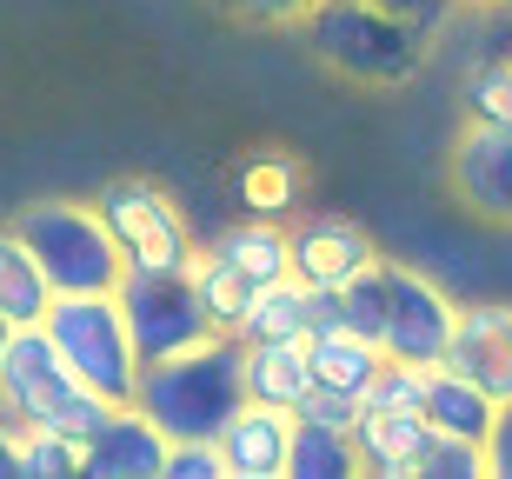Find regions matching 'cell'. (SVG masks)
Instances as JSON below:
<instances>
[{
	"label": "cell",
	"instance_id": "8992f818",
	"mask_svg": "<svg viewBox=\"0 0 512 479\" xmlns=\"http://www.w3.org/2000/svg\"><path fill=\"white\" fill-rule=\"evenodd\" d=\"M114 307H120V326H127L140 366L173 360V353H187V346L220 333V326L207 320V307H200L187 267H120Z\"/></svg>",
	"mask_w": 512,
	"mask_h": 479
},
{
	"label": "cell",
	"instance_id": "d6a6232c",
	"mask_svg": "<svg viewBox=\"0 0 512 479\" xmlns=\"http://www.w3.org/2000/svg\"><path fill=\"white\" fill-rule=\"evenodd\" d=\"M7 333H14V320H7V313H0V353H7Z\"/></svg>",
	"mask_w": 512,
	"mask_h": 479
},
{
	"label": "cell",
	"instance_id": "d4e9b609",
	"mask_svg": "<svg viewBox=\"0 0 512 479\" xmlns=\"http://www.w3.org/2000/svg\"><path fill=\"white\" fill-rule=\"evenodd\" d=\"M466 114L479 127H506L512 134V60H486L466 74Z\"/></svg>",
	"mask_w": 512,
	"mask_h": 479
},
{
	"label": "cell",
	"instance_id": "9a60e30c",
	"mask_svg": "<svg viewBox=\"0 0 512 479\" xmlns=\"http://www.w3.org/2000/svg\"><path fill=\"white\" fill-rule=\"evenodd\" d=\"M240 386H247V400L293 413V406L306 400V386H313L306 333H286V340H247V346H240Z\"/></svg>",
	"mask_w": 512,
	"mask_h": 479
},
{
	"label": "cell",
	"instance_id": "7c38bea8",
	"mask_svg": "<svg viewBox=\"0 0 512 479\" xmlns=\"http://www.w3.org/2000/svg\"><path fill=\"white\" fill-rule=\"evenodd\" d=\"M453 193L486 220H512V134L506 127H466L453 147Z\"/></svg>",
	"mask_w": 512,
	"mask_h": 479
},
{
	"label": "cell",
	"instance_id": "277c9868",
	"mask_svg": "<svg viewBox=\"0 0 512 479\" xmlns=\"http://www.w3.org/2000/svg\"><path fill=\"white\" fill-rule=\"evenodd\" d=\"M34 326L54 340L60 360L87 380V393H100L107 406L133 400L140 360H133V340H127V326H120L114 293H54Z\"/></svg>",
	"mask_w": 512,
	"mask_h": 479
},
{
	"label": "cell",
	"instance_id": "1f68e13d",
	"mask_svg": "<svg viewBox=\"0 0 512 479\" xmlns=\"http://www.w3.org/2000/svg\"><path fill=\"white\" fill-rule=\"evenodd\" d=\"M14 406H7V393H0V479H7V473H14Z\"/></svg>",
	"mask_w": 512,
	"mask_h": 479
},
{
	"label": "cell",
	"instance_id": "e0dca14e",
	"mask_svg": "<svg viewBox=\"0 0 512 479\" xmlns=\"http://www.w3.org/2000/svg\"><path fill=\"white\" fill-rule=\"evenodd\" d=\"M493 413H499V406L486 400L473 380H459L453 366H426V380H419V420H426V426L486 446V426H493Z\"/></svg>",
	"mask_w": 512,
	"mask_h": 479
},
{
	"label": "cell",
	"instance_id": "7a4b0ae2",
	"mask_svg": "<svg viewBox=\"0 0 512 479\" xmlns=\"http://www.w3.org/2000/svg\"><path fill=\"white\" fill-rule=\"evenodd\" d=\"M300 27L313 34V54L360 87H406L426 60V34L373 0H313Z\"/></svg>",
	"mask_w": 512,
	"mask_h": 479
},
{
	"label": "cell",
	"instance_id": "5bb4252c",
	"mask_svg": "<svg viewBox=\"0 0 512 479\" xmlns=\"http://www.w3.org/2000/svg\"><path fill=\"white\" fill-rule=\"evenodd\" d=\"M346 440H353V460L360 473H380V479H413V453L426 440V420L419 413H399V406H353V426H346Z\"/></svg>",
	"mask_w": 512,
	"mask_h": 479
},
{
	"label": "cell",
	"instance_id": "4dcf8cb0",
	"mask_svg": "<svg viewBox=\"0 0 512 479\" xmlns=\"http://www.w3.org/2000/svg\"><path fill=\"white\" fill-rule=\"evenodd\" d=\"M373 7H386V14H399L406 27H419V34H433L439 20L453 14V0H373Z\"/></svg>",
	"mask_w": 512,
	"mask_h": 479
},
{
	"label": "cell",
	"instance_id": "ac0fdd59",
	"mask_svg": "<svg viewBox=\"0 0 512 479\" xmlns=\"http://www.w3.org/2000/svg\"><path fill=\"white\" fill-rule=\"evenodd\" d=\"M346 473H360L346 426H320V420H306V413H293L280 479H346Z\"/></svg>",
	"mask_w": 512,
	"mask_h": 479
},
{
	"label": "cell",
	"instance_id": "ffe728a7",
	"mask_svg": "<svg viewBox=\"0 0 512 479\" xmlns=\"http://www.w3.org/2000/svg\"><path fill=\"white\" fill-rule=\"evenodd\" d=\"M47 300H54L47 273L34 267V253L20 247L14 227H0V313H7L14 326H34L40 313H47Z\"/></svg>",
	"mask_w": 512,
	"mask_h": 479
},
{
	"label": "cell",
	"instance_id": "ba28073f",
	"mask_svg": "<svg viewBox=\"0 0 512 479\" xmlns=\"http://www.w3.org/2000/svg\"><path fill=\"white\" fill-rule=\"evenodd\" d=\"M446 333H453V300L419 280L413 267H393L386 260V320H380V353L406 366H439L446 353Z\"/></svg>",
	"mask_w": 512,
	"mask_h": 479
},
{
	"label": "cell",
	"instance_id": "2e32d148",
	"mask_svg": "<svg viewBox=\"0 0 512 479\" xmlns=\"http://www.w3.org/2000/svg\"><path fill=\"white\" fill-rule=\"evenodd\" d=\"M313 326V287H306L300 273H280V280H260L247 293V307L240 320L227 326V340H286V333H306Z\"/></svg>",
	"mask_w": 512,
	"mask_h": 479
},
{
	"label": "cell",
	"instance_id": "cb8c5ba5",
	"mask_svg": "<svg viewBox=\"0 0 512 479\" xmlns=\"http://www.w3.org/2000/svg\"><path fill=\"white\" fill-rule=\"evenodd\" d=\"M479 473H486V446L426 426V440L413 453V479H479Z\"/></svg>",
	"mask_w": 512,
	"mask_h": 479
},
{
	"label": "cell",
	"instance_id": "9c48e42d",
	"mask_svg": "<svg viewBox=\"0 0 512 479\" xmlns=\"http://www.w3.org/2000/svg\"><path fill=\"white\" fill-rule=\"evenodd\" d=\"M439 366L473 380L493 406L512 400V307H453V333Z\"/></svg>",
	"mask_w": 512,
	"mask_h": 479
},
{
	"label": "cell",
	"instance_id": "4fadbf2b",
	"mask_svg": "<svg viewBox=\"0 0 512 479\" xmlns=\"http://www.w3.org/2000/svg\"><path fill=\"white\" fill-rule=\"evenodd\" d=\"M286 426H293V413L260 406V400H240V413L213 433V446H220V473L227 479H280Z\"/></svg>",
	"mask_w": 512,
	"mask_h": 479
},
{
	"label": "cell",
	"instance_id": "52a82bcc",
	"mask_svg": "<svg viewBox=\"0 0 512 479\" xmlns=\"http://www.w3.org/2000/svg\"><path fill=\"white\" fill-rule=\"evenodd\" d=\"M94 213H100V227L114 233L127 267H187L200 253L187 233V213L173 207V193L153 187V180H107L94 193Z\"/></svg>",
	"mask_w": 512,
	"mask_h": 479
},
{
	"label": "cell",
	"instance_id": "6da1fadb",
	"mask_svg": "<svg viewBox=\"0 0 512 479\" xmlns=\"http://www.w3.org/2000/svg\"><path fill=\"white\" fill-rule=\"evenodd\" d=\"M247 386H240V340L213 333V340L173 353V360L140 366L133 406L147 413L167 440H213L220 426L240 413Z\"/></svg>",
	"mask_w": 512,
	"mask_h": 479
},
{
	"label": "cell",
	"instance_id": "3957f363",
	"mask_svg": "<svg viewBox=\"0 0 512 479\" xmlns=\"http://www.w3.org/2000/svg\"><path fill=\"white\" fill-rule=\"evenodd\" d=\"M14 233L54 293H114L120 267H127L114 233L100 227L94 200H40L14 220Z\"/></svg>",
	"mask_w": 512,
	"mask_h": 479
},
{
	"label": "cell",
	"instance_id": "836d02e7",
	"mask_svg": "<svg viewBox=\"0 0 512 479\" xmlns=\"http://www.w3.org/2000/svg\"><path fill=\"white\" fill-rule=\"evenodd\" d=\"M499 7H506V0H499Z\"/></svg>",
	"mask_w": 512,
	"mask_h": 479
},
{
	"label": "cell",
	"instance_id": "7402d4cb",
	"mask_svg": "<svg viewBox=\"0 0 512 479\" xmlns=\"http://www.w3.org/2000/svg\"><path fill=\"white\" fill-rule=\"evenodd\" d=\"M240 200H247V213H260V220H280V213L300 200V160H286V154L253 160V167L240 173Z\"/></svg>",
	"mask_w": 512,
	"mask_h": 479
},
{
	"label": "cell",
	"instance_id": "30bf717a",
	"mask_svg": "<svg viewBox=\"0 0 512 479\" xmlns=\"http://www.w3.org/2000/svg\"><path fill=\"white\" fill-rule=\"evenodd\" d=\"M167 460V433L140 413V406H107L87 433H80V473L87 479H160Z\"/></svg>",
	"mask_w": 512,
	"mask_h": 479
},
{
	"label": "cell",
	"instance_id": "484cf974",
	"mask_svg": "<svg viewBox=\"0 0 512 479\" xmlns=\"http://www.w3.org/2000/svg\"><path fill=\"white\" fill-rule=\"evenodd\" d=\"M419 380H426V366L380 360V373L366 380V393H360V400H366V406H399V413H419Z\"/></svg>",
	"mask_w": 512,
	"mask_h": 479
},
{
	"label": "cell",
	"instance_id": "603a6c76",
	"mask_svg": "<svg viewBox=\"0 0 512 479\" xmlns=\"http://www.w3.org/2000/svg\"><path fill=\"white\" fill-rule=\"evenodd\" d=\"M187 280H193V293H200V307H207V320L220 326V333H227L233 320H240V307H247V280H240V273L233 267H220V260H213V253H193L187 260Z\"/></svg>",
	"mask_w": 512,
	"mask_h": 479
},
{
	"label": "cell",
	"instance_id": "83f0119b",
	"mask_svg": "<svg viewBox=\"0 0 512 479\" xmlns=\"http://www.w3.org/2000/svg\"><path fill=\"white\" fill-rule=\"evenodd\" d=\"M240 20H253V27H300L306 14H313V0H227Z\"/></svg>",
	"mask_w": 512,
	"mask_h": 479
},
{
	"label": "cell",
	"instance_id": "4316f807",
	"mask_svg": "<svg viewBox=\"0 0 512 479\" xmlns=\"http://www.w3.org/2000/svg\"><path fill=\"white\" fill-rule=\"evenodd\" d=\"M160 479H227L220 473V446L213 440H167Z\"/></svg>",
	"mask_w": 512,
	"mask_h": 479
},
{
	"label": "cell",
	"instance_id": "d6986e66",
	"mask_svg": "<svg viewBox=\"0 0 512 479\" xmlns=\"http://www.w3.org/2000/svg\"><path fill=\"white\" fill-rule=\"evenodd\" d=\"M207 253L220 260V267H233L247 287L293 273V267H286V233H280V220H260V213H253V220H240V227H227Z\"/></svg>",
	"mask_w": 512,
	"mask_h": 479
},
{
	"label": "cell",
	"instance_id": "44dd1931",
	"mask_svg": "<svg viewBox=\"0 0 512 479\" xmlns=\"http://www.w3.org/2000/svg\"><path fill=\"white\" fill-rule=\"evenodd\" d=\"M14 473L20 479H80V440L54 426H14Z\"/></svg>",
	"mask_w": 512,
	"mask_h": 479
},
{
	"label": "cell",
	"instance_id": "8fae6325",
	"mask_svg": "<svg viewBox=\"0 0 512 479\" xmlns=\"http://www.w3.org/2000/svg\"><path fill=\"white\" fill-rule=\"evenodd\" d=\"M286 267L313 293H340L360 267H373V240L340 213H313V220H300L286 233Z\"/></svg>",
	"mask_w": 512,
	"mask_h": 479
},
{
	"label": "cell",
	"instance_id": "f546056e",
	"mask_svg": "<svg viewBox=\"0 0 512 479\" xmlns=\"http://www.w3.org/2000/svg\"><path fill=\"white\" fill-rule=\"evenodd\" d=\"M486 473L512 479V400L493 413V426H486Z\"/></svg>",
	"mask_w": 512,
	"mask_h": 479
},
{
	"label": "cell",
	"instance_id": "5b68a950",
	"mask_svg": "<svg viewBox=\"0 0 512 479\" xmlns=\"http://www.w3.org/2000/svg\"><path fill=\"white\" fill-rule=\"evenodd\" d=\"M0 393H7V406H14L20 426H54V433H74V440L107 413V400L87 393V380L60 360L54 340H47L40 326H14V333H7Z\"/></svg>",
	"mask_w": 512,
	"mask_h": 479
},
{
	"label": "cell",
	"instance_id": "f1b7e54d",
	"mask_svg": "<svg viewBox=\"0 0 512 479\" xmlns=\"http://www.w3.org/2000/svg\"><path fill=\"white\" fill-rule=\"evenodd\" d=\"M353 406H360V400H346V393H326V386H306V400L293 406V413H306V420H320V426H353Z\"/></svg>",
	"mask_w": 512,
	"mask_h": 479
}]
</instances>
